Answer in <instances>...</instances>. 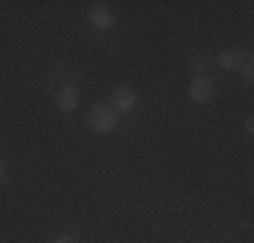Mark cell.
Segmentation results:
<instances>
[{"label": "cell", "instance_id": "6da1fadb", "mask_svg": "<svg viewBox=\"0 0 254 243\" xmlns=\"http://www.w3.org/2000/svg\"><path fill=\"white\" fill-rule=\"evenodd\" d=\"M117 111H114L108 103H98V106H92L87 111V124H89V130H95V132H100V135H108V132L117 127Z\"/></svg>", "mask_w": 254, "mask_h": 243}, {"label": "cell", "instance_id": "ba28073f", "mask_svg": "<svg viewBox=\"0 0 254 243\" xmlns=\"http://www.w3.org/2000/svg\"><path fill=\"white\" fill-rule=\"evenodd\" d=\"M54 243H78V241L73 238V235H60V238L54 241Z\"/></svg>", "mask_w": 254, "mask_h": 243}, {"label": "cell", "instance_id": "277c9868", "mask_svg": "<svg viewBox=\"0 0 254 243\" xmlns=\"http://www.w3.org/2000/svg\"><path fill=\"white\" fill-rule=\"evenodd\" d=\"M89 22L98 30H108V27H114V11L108 8L106 3H95L92 8H89Z\"/></svg>", "mask_w": 254, "mask_h": 243}, {"label": "cell", "instance_id": "3957f363", "mask_svg": "<svg viewBox=\"0 0 254 243\" xmlns=\"http://www.w3.org/2000/svg\"><path fill=\"white\" fill-rule=\"evenodd\" d=\"M135 106H138V95L132 92L130 87H117L111 92V108H114V111L127 114V111H132Z\"/></svg>", "mask_w": 254, "mask_h": 243}, {"label": "cell", "instance_id": "52a82bcc", "mask_svg": "<svg viewBox=\"0 0 254 243\" xmlns=\"http://www.w3.org/2000/svg\"><path fill=\"white\" fill-rule=\"evenodd\" d=\"M241 73H244V78H246V81H252V76H254L252 62H244V65H241Z\"/></svg>", "mask_w": 254, "mask_h": 243}, {"label": "cell", "instance_id": "5b68a950", "mask_svg": "<svg viewBox=\"0 0 254 243\" xmlns=\"http://www.w3.org/2000/svg\"><path fill=\"white\" fill-rule=\"evenodd\" d=\"M54 103H57V108H60V111H65V114H68V111H76V108H78V92L70 87V84H65V87L57 89Z\"/></svg>", "mask_w": 254, "mask_h": 243}, {"label": "cell", "instance_id": "30bf717a", "mask_svg": "<svg viewBox=\"0 0 254 243\" xmlns=\"http://www.w3.org/2000/svg\"><path fill=\"white\" fill-rule=\"evenodd\" d=\"M3 179H5V165L0 162V184H3Z\"/></svg>", "mask_w": 254, "mask_h": 243}, {"label": "cell", "instance_id": "8992f818", "mask_svg": "<svg viewBox=\"0 0 254 243\" xmlns=\"http://www.w3.org/2000/svg\"><path fill=\"white\" fill-rule=\"evenodd\" d=\"M216 65H219L222 70H241V65H244V52H241V49H225V52H219V57H216Z\"/></svg>", "mask_w": 254, "mask_h": 243}, {"label": "cell", "instance_id": "9c48e42d", "mask_svg": "<svg viewBox=\"0 0 254 243\" xmlns=\"http://www.w3.org/2000/svg\"><path fill=\"white\" fill-rule=\"evenodd\" d=\"M192 68H197V70H203V68H205V60H203V57H197V60H192Z\"/></svg>", "mask_w": 254, "mask_h": 243}, {"label": "cell", "instance_id": "7a4b0ae2", "mask_svg": "<svg viewBox=\"0 0 254 243\" xmlns=\"http://www.w3.org/2000/svg\"><path fill=\"white\" fill-rule=\"evenodd\" d=\"M190 97L195 103H211L216 97V84L208 76H195L190 84Z\"/></svg>", "mask_w": 254, "mask_h": 243}]
</instances>
